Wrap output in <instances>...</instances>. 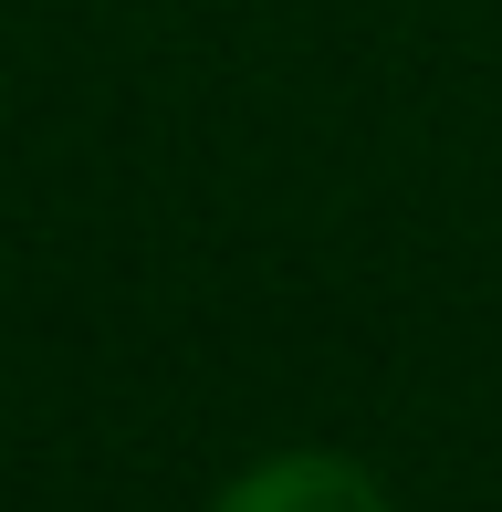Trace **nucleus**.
Listing matches in <instances>:
<instances>
[{
    "label": "nucleus",
    "instance_id": "nucleus-1",
    "mask_svg": "<svg viewBox=\"0 0 502 512\" xmlns=\"http://www.w3.org/2000/svg\"><path fill=\"white\" fill-rule=\"evenodd\" d=\"M210 512H387V492L356 460H335V450H283V460H262V471H241Z\"/></svg>",
    "mask_w": 502,
    "mask_h": 512
}]
</instances>
